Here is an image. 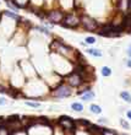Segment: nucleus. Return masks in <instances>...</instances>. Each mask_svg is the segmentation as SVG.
<instances>
[{"label": "nucleus", "instance_id": "2", "mask_svg": "<svg viewBox=\"0 0 131 135\" xmlns=\"http://www.w3.org/2000/svg\"><path fill=\"white\" fill-rule=\"evenodd\" d=\"M70 93H71V90L65 85H61L53 91V95L56 97H67V96H70Z\"/></svg>", "mask_w": 131, "mask_h": 135}, {"label": "nucleus", "instance_id": "21", "mask_svg": "<svg viewBox=\"0 0 131 135\" xmlns=\"http://www.w3.org/2000/svg\"><path fill=\"white\" fill-rule=\"evenodd\" d=\"M128 67L131 68V60H129V62H128Z\"/></svg>", "mask_w": 131, "mask_h": 135}, {"label": "nucleus", "instance_id": "4", "mask_svg": "<svg viewBox=\"0 0 131 135\" xmlns=\"http://www.w3.org/2000/svg\"><path fill=\"white\" fill-rule=\"evenodd\" d=\"M77 23H78L77 19H76L75 16H72V15L66 16L65 20H64V22H63V25H64L65 27H75Z\"/></svg>", "mask_w": 131, "mask_h": 135}, {"label": "nucleus", "instance_id": "14", "mask_svg": "<svg viewBox=\"0 0 131 135\" xmlns=\"http://www.w3.org/2000/svg\"><path fill=\"white\" fill-rule=\"evenodd\" d=\"M27 106H30V107H36V108H38L40 104L38 103V102H27Z\"/></svg>", "mask_w": 131, "mask_h": 135}, {"label": "nucleus", "instance_id": "10", "mask_svg": "<svg viewBox=\"0 0 131 135\" xmlns=\"http://www.w3.org/2000/svg\"><path fill=\"white\" fill-rule=\"evenodd\" d=\"M93 97H94V93H93V92H87V93L82 95V100H85V101H90V100H92Z\"/></svg>", "mask_w": 131, "mask_h": 135}, {"label": "nucleus", "instance_id": "17", "mask_svg": "<svg viewBox=\"0 0 131 135\" xmlns=\"http://www.w3.org/2000/svg\"><path fill=\"white\" fill-rule=\"evenodd\" d=\"M2 104H5V100L0 97V106H2Z\"/></svg>", "mask_w": 131, "mask_h": 135}, {"label": "nucleus", "instance_id": "19", "mask_svg": "<svg viewBox=\"0 0 131 135\" xmlns=\"http://www.w3.org/2000/svg\"><path fill=\"white\" fill-rule=\"evenodd\" d=\"M128 117L131 119V111H129V112H128Z\"/></svg>", "mask_w": 131, "mask_h": 135}, {"label": "nucleus", "instance_id": "15", "mask_svg": "<svg viewBox=\"0 0 131 135\" xmlns=\"http://www.w3.org/2000/svg\"><path fill=\"white\" fill-rule=\"evenodd\" d=\"M94 42H96V39L93 37H87L86 38V43H88V44H93Z\"/></svg>", "mask_w": 131, "mask_h": 135}, {"label": "nucleus", "instance_id": "1", "mask_svg": "<svg viewBox=\"0 0 131 135\" xmlns=\"http://www.w3.org/2000/svg\"><path fill=\"white\" fill-rule=\"evenodd\" d=\"M81 21H82V25L85 26V28L87 30V31H94V30H97V27H98V23H97V21L96 20H93L92 17H90V16H82L81 17Z\"/></svg>", "mask_w": 131, "mask_h": 135}, {"label": "nucleus", "instance_id": "9", "mask_svg": "<svg viewBox=\"0 0 131 135\" xmlns=\"http://www.w3.org/2000/svg\"><path fill=\"white\" fill-rule=\"evenodd\" d=\"M71 108H72L74 111H76V112H81V111L83 109V106H82L81 103H72V104H71Z\"/></svg>", "mask_w": 131, "mask_h": 135}, {"label": "nucleus", "instance_id": "16", "mask_svg": "<svg viewBox=\"0 0 131 135\" xmlns=\"http://www.w3.org/2000/svg\"><path fill=\"white\" fill-rule=\"evenodd\" d=\"M121 124H123V127H124V128H126V129H128V128H129V124H128V123H126V122H124V120H123V119H121Z\"/></svg>", "mask_w": 131, "mask_h": 135}, {"label": "nucleus", "instance_id": "12", "mask_svg": "<svg viewBox=\"0 0 131 135\" xmlns=\"http://www.w3.org/2000/svg\"><path fill=\"white\" fill-rule=\"evenodd\" d=\"M4 15H6V16H9V17H11V19L20 20V16H19V15H16V14H14V12H10V11H5Z\"/></svg>", "mask_w": 131, "mask_h": 135}, {"label": "nucleus", "instance_id": "11", "mask_svg": "<svg viewBox=\"0 0 131 135\" xmlns=\"http://www.w3.org/2000/svg\"><path fill=\"white\" fill-rule=\"evenodd\" d=\"M90 54H92V55H94V57H102V52L98 50V49H88L87 50Z\"/></svg>", "mask_w": 131, "mask_h": 135}, {"label": "nucleus", "instance_id": "20", "mask_svg": "<svg viewBox=\"0 0 131 135\" xmlns=\"http://www.w3.org/2000/svg\"><path fill=\"white\" fill-rule=\"evenodd\" d=\"M128 53H129V55L131 57V45H130V48H129V50H128Z\"/></svg>", "mask_w": 131, "mask_h": 135}, {"label": "nucleus", "instance_id": "13", "mask_svg": "<svg viewBox=\"0 0 131 135\" xmlns=\"http://www.w3.org/2000/svg\"><path fill=\"white\" fill-rule=\"evenodd\" d=\"M110 74H112V70L108 67H104L102 69V75H103V76H109Z\"/></svg>", "mask_w": 131, "mask_h": 135}, {"label": "nucleus", "instance_id": "3", "mask_svg": "<svg viewBox=\"0 0 131 135\" xmlns=\"http://www.w3.org/2000/svg\"><path fill=\"white\" fill-rule=\"evenodd\" d=\"M69 84L71 85V86H78L81 82H82V77H81V75L77 72V71H75V72H72L70 76H69Z\"/></svg>", "mask_w": 131, "mask_h": 135}, {"label": "nucleus", "instance_id": "18", "mask_svg": "<svg viewBox=\"0 0 131 135\" xmlns=\"http://www.w3.org/2000/svg\"><path fill=\"white\" fill-rule=\"evenodd\" d=\"M0 92H6V90H5L2 86H0Z\"/></svg>", "mask_w": 131, "mask_h": 135}, {"label": "nucleus", "instance_id": "8", "mask_svg": "<svg viewBox=\"0 0 131 135\" xmlns=\"http://www.w3.org/2000/svg\"><path fill=\"white\" fill-rule=\"evenodd\" d=\"M90 109H91V112L92 113H96V114H99L100 112H102V108L97 106V104H92L91 107H90Z\"/></svg>", "mask_w": 131, "mask_h": 135}, {"label": "nucleus", "instance_id": "6", "mask_svg": "<svg viewBox=\"0 0 131 135\" xmlns=\"http://www.w3.org/2000/svg\"><path fill=\"white\" fill-rule=\"evenodd\" d=\"M48 17H49V20L53 21V22H59V21L61 20V17H63V14L59 12V11H50L49 15H48Z\"/></svg>", "mask_w": 131, "mask_h": 135}, {"label": "nucleus", "instance_id": "5", "mask_svg": "<svg viewBox=\"0 0 131 135\" xmlns=\"http://www.w3.org/2000/svg\"><path fill=\"white\" fill-rule=\"evenodd\" d=\"M59 123H60V125H63L65 129H72V128H74V122H72V119H70L69 117H61V118L59 119Z\"/></svg>", "mask_w": 131, "mask_h": 135}, {"label": "nucleus", "instance_id": "7", "mask_svg": "<svg viewBox=\"0 0 131 135\" xmlns=\"http://www.w3.org/2000/svg\"><path fill=\"white\" fill-rule=\"evenodd\" d=\"M120 96H121V98H124V100L128 102V103H131V95L129 93V92H126V91H123V92L120 93Z\"/></svg>", "mask_w": 131, "mask_h": 135}]
</instances>
